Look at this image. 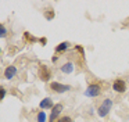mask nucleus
Returning a JSON list of instances; mask_svg holds the SVG:
<instances>
[{"label":"nucleus","mask_w":129,"mask_h":122,"mask_svg":"<svg viewBox=\"0 0 129 122\" xmlns=\"http://www.w3.org/2000/svg\"><path fill=\"white\" fill-rule=\"evenodd\" d=\"M36 121H38V122H46V121H47V115H46L45 111H40V112H38Z\"/></svg>","instance_id":"11"},{"label":"nucleus","mask_w":129,"mask_h":122,"mask_svg":"<svg viewBox=\"0 0 129 122\" xmlns=\"http://www.w3.org/2000/svg\"><path fill=\"white\" fill-rule=\"evenodd\" d=\"M112 89H114V92H117V93H123V92L126 90V83H125V80H122V79H115L114 83H112Z\"/></svg>","instance_id":"5"},{"label":"nucleus","mask_w":129,"mask_h":122,"mask_svg":"<svg viewBox=\"0 0 129 122\" xmlns=\"http://www.w3.org/2000/svg\"><path fill=\"white\" fill-rule=\"evenodd\" d=\"M24 39H26L28 42H38V39L34 38V36H32L29 32H25V33H24Z\"/></svg>","instance_id":"12"},{"label":"nucleus","mask_w":129,"mask_h":122,"mask_svg":"<svg viewBox=\"0 0 129 122\" xmlns=\"http://www.w3.org/2000/svg\"><path fill=\"white\" fill-rule=\"evenodd\" d=\"M57 122H74L71 116H61V118L57 119Z\"/></svg>","instance_id":"14"},{"label":"nucleus","mask_w":129,"mask_h":122,"mask_svg":"<svg viewBox=\"0 0 129 122\" xmlns=\"http://www.w3.org/2000/svg\"><path fill=\"white\" fill-rule=\"evenodd\" d=\"M7 35V29H6V26H3V24L0 25V36L3 38V36H6Z\"/></svg>","instance_id":"15"},{"label":"nucleus","mask_w":129,"mask_h":122,"mask_svg":"<svg viewBox=\"0 0 129 122\" xmlns=\"http://www.w3.org/2000/svg\"><path fill=\"white\" fill-rule=\"evenodd\" d=\"M39 76H40L42 80H49L51 78L50 68H47V65H45V64H40V67H39Z\"/></svg>","instance_id":"4"},{"label":"nucleus","mask_w":129,"mask_h":122,"mask_svg":"<svg viewBox=\"0 0 129 122\" xmlns=\"http://www.w3.org/2000/svg\"><path fill=\"white\" fill-rule=\"evenodd\" d=\"M45 17H46L47 19H53V18H54V11H53V10L45 11Z\"/></svg>","instance_id":"13"},{"label":"nucleus","mask_w":129,"mask_h":122,"mask_svg":"<svg viewBox=\"0 0 129 122\" xmlns=\"http://www.w3.org/2000/svg\"><path fill=\"white\" fill-rule=\"evenodd\" d=\"M50 89L53 92H56V93H65V92L71 90V86L70 85H62V83H58V82H51Z\"/></svg>","instance_id":"3"},{"label":"nucleus","mask_w":129,"mask_h":122,"mask_svg":"<svg viewBox=\"0 0 129 122\" xmlns=\"http://www.w3.org/2000/svg\"><path fill=\"white\" fill-rule=\"evenodd\" d=\"M62 111V104H56L53 108H51V114L50 116H49V122H54L57 121V118H58L60 112Z\"/></svg>","instance_id":"6"},{"label":"nucleus","mask_w":129,"mask_h":122,"mask_svg":"<svg viewBox=\"0 0 129 122\" xmlns=\"http://www.w3.org/2000/svg\"><path fill=\"white\" fill-rule=\"evenodd\" d=\"M112 104H114V101H112L111 99H106V100H103V103L100 104V107L97 108V114H99V116H100V118H104V116L108 115V112L111 111V108H112Z\"/></svg>","instance_id":"1"},{"label":"nucleus","mask_w":129,"mask_h":122,"mask_svg":"<svg viewBox=\"0 0 129 122\" xmlns=\"http://www.w3.org/2000/svg\"><path fill=\"white\" fill-rule=\"evenodd\" d=\"M39 42H40L42 44H46V38H40V39H39Z\"/></svg>","instance_id":"17"},{"label":"nucleus","mask_w":129,"mask_h":122,"mask_svg":"<svg viewBox=\"0 0 129 122\" xmlns=\"http://www.w3.org/2000/svg\"><path fill=\"white\" fill-rule=\"evenodd\" d=\"M68 46H70V43H68V42H62V43H60L58 46L56 47V51L57 53H62V51H65V50L68 49Z\"/></svg>","instance_id":"10"},{"label":"nucleus","mask_w":129,"mask_h":122,"mask_svg":"<svg viewBox=\"0 0 129 122\" xmlns=\"http://www.w3.org/2000/svg\"><path fill=\"white\" fill-rule=\"evenodd\" d=\"M76 50H79V51H81V53H82V54H83V49H82V47H81V46H76Z\"/></svg>","instance_id":"18"},{"label":"nucleus","mask_w":129,"mask_h":122,"mask_svg":"<svg viewBox=\"0 0 129 122\" xmlns=\"http://www.w3.org/2000/svg\"><path fill=\"white\" fill-rule=\"evenodd\" d=\"M61 71L64 72V74H72L74 72V64L72 63H65L64 65H61Z\"/></svg>","instance_id":"9"},{"label":"nucleus","mask_w":129,"mask_h":122,"mask_svg":"<svg viewBox=\"0 0 129 122\" xmlns=\"http://www.w3.org/2000/svg\"><path fill=\"white\" fill-rule=\"evenodd\" d=\"M6 93H7L6 89H4V87H0V100H3L4 97H6Z\"/></svg>","instance_id":"16"},{"label":"nucleus","mask_w":129,"mask_h":122,"mask_svg":"<svg viewBox=\"0 0 129 122\" xmlns=\"http://www.w3.org/2000/svg\"><path fill=\"white\" fill-rule=\"evenodd\" d=\"M56 104H53V100L50 99V97H46V99H43L42 101H40L39 107L42 108V110H49V108H53Z\"/></svg>","instance_id":"8"},{"label":"nucleus","mask_w":129,"mask_h":122,"mask_svg":"<svg viewBox=\"0 0 129 122\" xmlns=\"http://www.w3.org/2000/svg\"><path fill=\"white\" fill-rule=\"evenodd\" d=\"M101 92V87L99 83H92V85H89L86 87V90H85V96L87 97H97L99 94H100Z\"/></svg>","instance_id":"2"},{"label":"nucleus","mask_w":129,"mask_h":122,"mask_svg":"<svg viewBox=\"0 0 129 122\" xmlns=\"http://www.w3.org/2000/svg\"><path fill=\"white\" fill-rule=\"evenodd\" d=\"M15 74H17V68H15L14 65L6 67V69H4V78H6V79H13Z\"/></svg>","instance_id":"7"}]
</instances>
